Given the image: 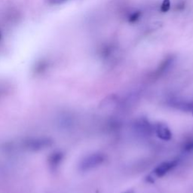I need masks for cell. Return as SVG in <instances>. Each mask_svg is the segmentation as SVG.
<instances>
[{
    "label": "cell",
    "mask_w": 193,
    "mask_h": 193,
    "mask_svg": "<svg viewBox=\"0 0 193 193\" xmlns=\"http://www.w3.org/2000/svg\"><path fill=\"white\" fill-rule=\"evenodd\" d=\"M177 165V160H170L162 162L154 170V173L158 177H162L173 170Z\"/></svg>",
    "instance_id": "cell-1"
},
{
    "label": "cell",
    "mask_w": 193,
    "mask_h": 193,
    "mask_svg": "<svg viewBox=\"0 0 193 193\" xmlns=\"http://www.w3.org/2000/svg\"><path fill=\"white\" fill-rule=\"evenodd\" d=\"M104 155L101 153L92 154L87 158L86 160L84 161L83 167L90 169L98 167L104 162Z\"/></svg>",
    "instance_id": "cell-2"
},
{
    "label": "cell",
    "mask_w": 193,
    "mask_h": 193,
    "mask_svg": "<svg viewBox=\"0 0 193 193\" xmlns=\"http://www.w3.org/2000/svg\"><path fill=\"white\" fill-rule=\"evenodd\" d=\"M157 136L163 140H169L172 137V133L170 128L165 124H158L155 128Z\"/></svg>",
    "instance_id": "cell-3"
},
{
    "label": "cell",
    "mask_w": 193,
    "mask_h": 193,
    "mask_svg": "<svg viewBox=\"0 0 193 193\" xmlns=\"http://www.w3.org/2000/svg\"><path fill=\"white\" fill-rule=\"evenodd\" d=\"M175 60V57L173 55H170L168 57H167L162 62V64L159 65L158 68L157 69L156 71H155V75H161L162 74L165 73L171 67V66L173 65V64L174 63Z\"/></svg>",
    "instance_id": "cell-4"
},
{
    "label": "cell",
    "mask_w": 193,
    "mask_h": 193,
    "mask_svg": "<svg viewBox=\"0 0 193 193\" xmlns=\"http://www.w3.org/2000/svg\"><path fill=\"white\" fill-rule=\"evenodd\" d=\"M141 15H142V13L140 11H137V12H133V13H131L129 16H128V22L129 23L133 24L135 22L138 21L140 18Z\"/></svg>",
    "instance_id": "cell-5"
},
{
    "label": "cell",
    "mask_w": 193,
    "mask_h": 193,
    "mask_svg": "<svg viewBox=\"0 0 193 193\" xmlns=\"http://www.w3.org/2000/svg\"><path fill=\"white\" fill-rule=\"evenodd\" d=\"M170 9V0H163L161 5V12L163 13L168 12Z\"/></svg>",
    "instance_id": "cell-6"
},
{
    "label": "cell",
    "mask_w": 193,
    "mask_h": 193,
    "mask_svg": "<svg viewBox=\"0 0 193 193\" xmlns=\"http://www.w3.org/2000/svg\"><path fill=\"white\" fill-rule=\"evenodd\" d=\"M184 149L187 151H192L193 150V137L186 141L184 144Z\"/></svg>",
    "instance_id": "cell-7"
},
{
    "label": "cell",
    "mask_w": 193,
    "mask_h": 193,
    "mask_svg": "<svg viewBox=\"0 0 193 193\" xmlns=\"http://www.w3.org/2000/svg\"><path fill=\"white\" fill-rule=\"evenodd\" d=\"M67 0H49L50 3L54 5H59V4H62V3L65 2Z\"/></svg>",
    "instance_id": "cell-8"
},
{
    "label": "cell",
    "mask_w": 193,
    "mask_h": 193,
    "mask_svg": "<svg viewBox=\"0 0 193 193\" xmlns=\"http://www.w3.org/2000/svg\"><path fill=\"white\" fill-rule=\"evenodd\" d=\"M2 39V33H1V32H0V40Z\"/></svg>",
    "instance_id": "cell-9"
}]
</instances>
